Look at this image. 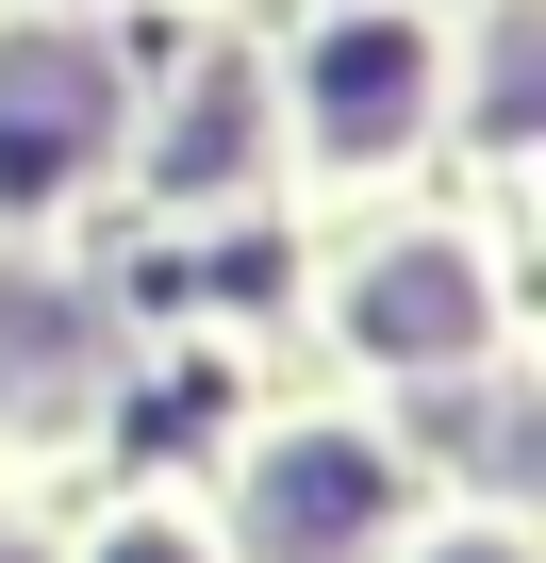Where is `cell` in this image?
<instances>
[{
	"label": "cell",
	"instance_id": "52a82bcc",
	"mask_svg": "<svg viewBox=\"0 0 546 563\" xmlns=\"http://www.w3.org/2000/svg\"><path fill=\"white\" fill-rule=\"evenodd\" d=\"M414 563H530V547H513V530H431Z\"/></svg>",
	"mask_w": 546,
	"mask_h": 563
},
{
	"label": "cell",
	"instance_id": "277c9868",
	"mask_svg": "<svg viewBox=\"0 0 546 563\" xmlns=\"http://www.w3.org/2000/svg\"><path fill=\"white\" fill-rule=\"evenodd\" d=\"M381 514H398L381 431H265V464H248V563H348Z\"/></svg>",
	"mask_w": 546,
	"mask_h": 563
},
{
	"label": "cell",
	"instance_id": "6da1fadb",
	"mask_svg": "<svg viewBox=\"0 0 546 563\" xmlns=\"http://www.w3.org/2000/svg\"><path fill=\"white\" fill-rule=\"evenodd\" d=\"M299 133L332 183H381L398 150L447 133V18L431 0H332L299 34Z\"/></svg>",
	"mask_w": 546,
	"mask_h": 563
},
{
	"label": "cell",
	"instance_id": "5b68a950",
	"mask_svg": "<svg viewBox=\"0 0 546 563\" xmlns=\"http://www.w3.org/2000/svg\"><path fill=\"white\" fill-rule=\"evenodd\" d=\"M265 117H282V100H265V67H182V100H166V150H149V199H232L248 166H265Z\"/></svg>",
	"mask_w": 546,
	"mask_h": 563
},
{
	"label": "cell",
	"instance_id": "7a4b0ae2",
	"mask_svg": "<svg viewBox=\"0 0 546 563\" xmlns=\"http://www.w3.org/2000/svg\"><path fill=\"white\" fill-rule=\"evenodd\" d=\"M100 166H116V67H100V34L18 18L0 34V232L67 216Z\"/></svg>",
	"mask_w": 546,
	"mask_h": 563
},
{
	"label": "cell",
	"instance_id": "8992f818",
	"mask_svg": "<svg viewBox=\"0 0 546 563\" xmlns=\"http://www.w3.org/2000/svg\"><path fill=\"white\" fill-rule=\"evenodd\" d=\"M100 563H199V530H166V514H133V530H100Z\"/></svg>",
	"mask_w": 546,
	"mask_h": 563
},
{
	"label": "cell",
	"instance_id": "3957f363",
	"mask_svg": "<svg viewBox=\"0 0 546 563\" xmlns=\"http://www.w3.org/2000/svg\"><path fill=\"white\" fill-rule=\"evenodd\" d=\"M348 349H365V365H414V382L480 365V349H497V265H480L464 232L365 249V265H348Z\"/></svg>",
	"mask_w": 546,
	"mask_h": 563
}]
</instances>
